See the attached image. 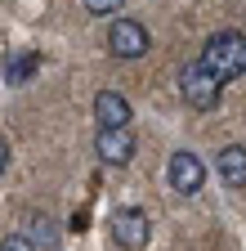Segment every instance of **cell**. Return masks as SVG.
<instances>
[{"instance_id": "1", "label": "cell", "mask_w": 246, "mask_h": 251, "mask_svg": "<svg viewBox=\"0 0 246 251\" xmlns=\"http://www.w3.org/2000/svg\"><path fill=\"white\" fill-rule=\"evenodd\" d=\"M201 63H206V68L220 76L224 85L237 81V76L246 72V31H237V27L210 31L206 45H201Z\"/></svg>"}, {"instance_id": "2", "label": "cell", "mask_w": 246, "mask_h": 251, "mask_svg": "<svg viewBox=\"0 0 246 251\" xmlns=\"http://www.w3.org/2000/svg\"><path fill=\"white\" fill-rule=\"evenodd\" d=\"M179 94H183L188 108L210 112V108H220V99H224V81L197 58V63H183V68H179Z\"/></svg>"}, {"instance_id": "3", "label": "cell", "mask_w": 246, "mask_h": 251, "mask_svg": "<svg viewBox=\"0 0 246 251\" xmlns=\"http://www.w3.org/2000/svg\"><path fill=\"white\" fill-rule=\"evenodd\" d=\"M108 233H112V242H116L121 251H143V247H148V233H152V220H148L139 206H121V211H112V220H108Z\"/></svg>"}, {"instance_id": "4", "label": "cell", "mask_w": 246, "mask_h": 251, "mask_svg": "<svg viewBox=\"0 0 246 251\" xmlns=\"http://www.w3.org/2000/svg\"><path fill=\"white\" fill-rule=\"evenodd\" d=\"M166 179L179 198H197L201 193V184H206V162L193 152V148H179L170 162H166Z\"/></svg>"}, {"instance_id": "5", "label": "cell", "mask_w": 246, "mask_h": 251, "mask_svg": "<svg viewBox=\"0 0 246 251\" xmlns=\"http://www.w3.org/2000/svg\"><path fill=\"white\" fill-rule=\"evenodd\" d=\"M148 45H152V36H148V27L139 18H112V27H108V50L116 58H143Z\"/></svg>"}, {"instance_id": "6", "label": "cell", "mask_w": 246, "mask_h": 251, "mask_svg": "<svg viewBox=\"0 0 246 251\" xmlns=\"http://www.w3.org/2000/svg\"><path fill=\"white\" fill-rule=\"evenodd\" d=\"M94 152H99L103 166H126L134 157V130H130V126H99Z\"/></svg>"}, {"instance_id": "7", "label": "cell", "mask_w": 246, "mask_h": 251, "mask_svg": "<svg viewBox=\"0 0 246 251\" xmlns=\"http://www.w3.org/2000/svg\"><path fill=\"white\" fill-rule=\"evenodd\" d=\"M215 171H220L224 188H246V144H224L215 152Z\"/></svg>"}, {"instance_id": "8", "label": "cell", "mask_w": 246, "mask_h": 251, "mask_svg": "<svg viewBox=\"0 0 246 251\" xmlns=\"http://www.w3.org/2000/svg\"><path fill=\"white\" fill-rule=\"evenodd\" d=\"M94 121L99 126H130V99L121 90H99L94 94Z\"/></svg>"}, {"instance_id": "9", "label": "cell", "mask_w": 246, "mask_h": 251, "mask_svg": "<svg viewBox=\"0 0 246 251\" xmlns=\"http://www.w3.org/2000/svg\"><path fill=\"white\" fill-rule=\"evenodd\" d=\"M22 233L36 242V251H41V247H45V251H54V247H58V225H54L49 215H41V211H27Z\"/></svg>"}, {"instance_id": "10", "label": "cell", "mask_w": 246, "mask_h": 251, "mask_svg": "<svg viewBox=\"0 0 246 251\" xmlns=\"http://www.w3.org/2000/svg\"><path fill=\"white\" fill-rule=\"evenodd\" d=\"M36 68H41V58H36L32 50H18V54L5 58V81H9V85H27V81L36 76Z\"/></svg>"}, {"instance_id": "11", "label": "cell", "mask_w": 246, "mask_h": 251, "mask_svg": "<svg viewBox=\"0 0 246 251\" xmlns=\"http://www.w3.org/2000/svg\"><path fill=\"white\" fill-rule=\"evenodd\" d=\"M0 251H36V242L27 233H5V238H0Z\"/></svg>"}, {"instance_id": "12", "label": "cell", "mask_w": 246, "mask_h": 251, "mask_svg": "<svg viewBox=\"0 0 246 251\" xmlns=\"http://www.w3.org/2000/svg\"><path fill=\"white\" fill-rule=\"evenodd\" d=\"M81 5L94 14V18H108V14H116V9H121V0H81Z\"/></svg>"}, {"instance_id": "13", "label": "cell", "mask_w": 246, "mask_h": 251, "mask_svg": "<svg viewBox=\"0 0 246 251\" xmlns=\"http://www.w3.org/2000/svg\"><path fill=\"white\" fill-rule=\"evenodd\" d=\"M5 171H9V144L0 139V175H5Z\"/></svg>"}]
</instances>
